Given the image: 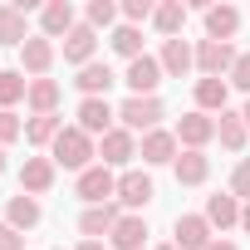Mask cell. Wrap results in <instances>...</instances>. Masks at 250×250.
I'll list each match as a JSON object with an SVG mask.
<instances>
[{
  "instance_id": "1",
  "label": "cell",
  "mask_w": 250,
  "mask_h": 250,
  "mask_svg": "<svg viewBox=\"0 0 250 250\" xmlns=\"http://www.w3.org/2000/svg\"><path fill=\"white\" fill-rule=\"evenodd\" d=\"M49 157H54V167H69V172H88L93 167V157H98V147H93V138L79 128H64L59 138H54V147H49Z\"/></svg>"
},
{
  "instance_id": "2",
  "label": "cell",
  "mask_w": 250,
  "mask_h": 250,
  "mask_svg": "<svg viewBox=\"0 0 250 250\" xmlns=\"http://www.w3.org/2000/svg\"><path fill=\"white\" fill-rule=\"evenodd\" d=\"M118 123H123V128H128V133H152L157 128V123H162V98H123L118 103Z\"/></svg>"
},
{
  "instance_id": "3",
  "label": "cell",
  "mask_w": 250,
  "mask_h": 250,
  "mask_svg": "<svg viewBox=\"0 0 250 250\" xmlns=\"http://www.w3.org/2000/svg\"><path fill=\"white\" fill-rule=\"evenodd\" d=\"M79 201L83 206H103V201H113L118 196V177H113V167H103V162H93L88 172H79Z\"/></svg>"
},
{
  "instance_id": "4",
  "label": "cell",
  "mask_w": 250,
  "mask_h": 250,
  "mask_svg": "<svg viewBox=\"0 0 250 250\" xmlns=\"http://www.w3.org/2000/svg\"><path fill=\"white\" fill-rule=\"evenodd\" d=\"M235 49L230 44H221V40H201L196 44V69H201V79H230V69H235Z\"/></svg>"
},
{
  "instance_id": "5",
  "label": "cell",
  "mask_w": 250,
  "mask_h": 250,
  "mask_svg": "<svg viewBox=\"0 0 250 250\" xmlns=\"http://www.w3.org/2000/svg\"><path fill=\"white\" fill-rule=\"evenodd\" d=\"M167 74H162V64L152 59V54H143V59H133L128 64V74H123V83H128V93L133 98H157V83H162Z\"/></svg>"
},
{
  "instance_id": "6",
  "label": "cell",
  "mask_w": 250,
  "mask_h": 250,
  "mask_svg": "<svg viewBox=\"0 0 250 250\" xmlns=\"http://www.w3.org/2000/svg\"><path fill=\"white\" fill-rule=\"evenodd\" d=\"M152 196H157L152 177H147V172H138V167H128V172L118 177V196H113V201H118V206H128V211H143Z\"/></svg>"
},
{
  "instance_id": "7",
  "label": "cell",
  "mask_w": 250,
  "mask_h": 250,
  "mask_svg": "<svg viewBox=\"0 0 250 250\" xmlns=\"http://www.w3.org/2000/svg\"><path fill=\"white\" fill-rule=\"evenodd\" d=\"M113 118H118V108H113L108 98H83V103H79V128H83L88 138H108V133L118 128Z\"/></svg>"
},
{
  "instance_id": "8",
  "label": "cell",
  "mask_w": 250,
  "mask_h": 250,
  "mask_svg": "<svg viewBox=\"0 0 250 250\" xmlns=\"http://www.w3.org/2000/svg\"><path fill=\"white\" fill-rule=\"evenodd\" d=\"M177 152H182V143H177V133H167V128H152V133L138 143V157H143L147 167H167V162H177Z\"/></svg>"
},
{
  "instance_id": "9",
  "label": "cell",
  "mask_w": 250,
  "mask_h": 250,
  "mask_svg": "<svg viewBox=\"0 0 250 250\" xmlns=\"http://www.w3.org/2000/svg\"><path fill=\"white\" fill-rule=\"evenodd\" d=\"M118 221H123V206L118 201H103V206H83L79 230H83V240H103V235H113Z\"/></svg>"
},
{
  "instance_id": "10",
  "label": "cell",
  "mask_w": 250,
  "mask_h": 250,
  "mask_svg": "<svg viewBox=\"0 0 250 250\" xmlns=\"http://www.w3.org/2000/svg\"><path fill=\"white\" fill-rule=\"evenodd\" d=\"M211 138H216V118H211V113H201V108L182 113V123H177V143H187L191 152H201Z\"/></svg>"
},
{
  "instance_id": "11",
  "label": "cell",
  "mask_w": 250,
  "mask_h": 250,
  "mask_svg": "<svg viewBox=\"0 0 250 250\" xmlns=\"http://www.w3.org/2000/svg\"><path fill=\"white\" fill-rule=\"evenodd\" d=\"M133 157H138V138L128 128H113L108 138H98V162L103 167H128Z\"/></svg>"
},
{
  "instance_id": "12",
  "label": "cell",
  "mask_w": 250,
  "mask_h": 250,
  "mask_svg": "<svg viewBox=\"0 0 250 250\" xmlns=\"http://www.w3.org/2000/svg\"><path fill=\"white\" fill-rule=\"evenodd\" d=\"M54 69V40H44V35H30L25 40V49H20V74H30V79H44Z\"/></svg>"
},
{
  "instance_id": "13",
  "label": "cell",
  "mask_w": 250,
  "mask_h": 250,
  "mask_svg": "<svg viewBox=\"0 0 250 250\" xmlns=\"http://www.w3.org/2000/svg\"><path fill=\"white\" fill-rule=\"evenodd\" d=\"M54 172H59L54 157H25V167H20V191L40 201V196L54 187Z\"/></svg>"
},
{
  "instance_id": "14",
  "label": "cell",
  "mask_w": 250,
  "mask_h": 250,
  "mask_svg": "<svg viewBox=\"0 0 250 250\" xmlns=\"http://www.w3.org/2000/svg\"><path fill=\"white\" fill-rule=\"evenodd\" d=\"M157 64H162V74H167V79H182V74H191V69H196V49H191L187 40H162Z\"/></svg>"
},
{
  "instance_id": "15",
  "label": "cell",
  "mask_w": 250,
  "mask_h": 250,
  "mask_svg": "<svg viewBox=\"0 0 250 250\" xmlns=\"http://www.w3.org/2000/svg\"><path fill=\"white\" fill-rule=\"evenodd\" d=\"M74 25H79V20H74V5H69V0H49V5L40 10V35H44V40H64Z\"/></svg>"
},
{
  "instance_id": "16",
  "label": "cell",
  "mask_w": 250,
  "mask_h": 250,
  "mask_svg": "<svg viewBox=\"0 0 250 250\" xmlns=\"http://www.w3.org/2000/svg\"><path fill=\"white\" fill-rule=\"evenodd\" d=\"M235 30H240V10L235 5H206V40H221V44H230L235 40Z\"/></svg>"
},
{
  "instance_id": "17",
  "label": "cell",
  "mask_w": 250,
  "mask_h": 250,
  "mask_svg": "<svg viewBox=\"0 0 250 250\" xmlns=\"http://www.w3.org/2000/svg\"><path fill=\"white\" fill-rule=\"evenodd\" d=\"M93 49H98V30H88V25L79 20V25L64 35V59L83 69V64H93Z\"/></svg>"
},
{
  "instance_id": "18",
  "label": "cell",
  "mask_w": 250,
  "mask_h": 250,
  "mask_svg": "<svg viewBox=\"0 0 250 250\" xmlns=\"http://www.w3.org/2000/svg\"><path fill=\"white\" fill-rule=\"evenodd\" d=\"M216 235H211V221L206 216H177V250H206Z\"/></svg>"
},
{
  "instance_id": "19",
  "label": "cell",
  "mask_w": 250,
  "mask_h": 250,
  "mask_svg": "<svg viewBox=\"0 0 250 250\" xmlns=\"http://www.w3.org/2000/svg\"><path fill=\"white\" fill-rule=\"evenodd\" d=\"M113 250H143L147 245V221L138 216V211H123V221L113 226Z\"/></svg>"
},
{
  "instance_id": "20",
  "label": "cell",
  "mask_w": 250,
  "mask_h": 250,
  "mask_svg": "<svg viewBox=\"0 0 250 250\" xmlns=\"http://www.w3.org/2000/svg\"><path fill=\"white\" fill-rule=\"evenodd\" d=\"M74 83H79V93H83V98H108V88L118 83V74H113L108 64H98V59H93V64H83V69H79V79H74Z\"/></svg>"
},
{
  "instance_id": "21",
  "label": "cell",
  "mask_w": 250,
  "mask_h": 250,
  "mask_svg": "<svg viewBox=\"0 0 250 250\" xmlns=\"http://www.w3.org/2000/svg\"><path fill=\"white\" fill-rule=\"evenodd\" d=\"M201 216L211 221V230H230V226H240V201L230 191H216V196H206V211Z\"/></svg>"
},
{
  "instance_id": "22",
  "label": "cell",
  "mask_w": 250,
  "mask_h": 250,
  "mask_svg": "<svg viewBox=\"0 0 250 250\" xmlns=\"http://www.w3.org/2000/svg\"><path fill=\"white\" fill-rule=\"evenodd\" d=\"M172 172H177V182H182V187H201V182L211 177V157H206V152H191V147H187V152H177Z\"/></svg>"
},
{
  "instance_id": "23",
  "label": "cell",
  "mask_w": 250,
  "mask_h": 250,
  "mask_svg": "<svg viewBox=\"0 0 250 250\" xmlns=\"http://www.w3.org/2000/svg\"><path fill=\"white\" fill-rule=\"evenodd\" d=\"M64 133V118L59 113H40V118H25V143L30 147H54V138Z\"/></svg>"
},
{
  "instance_id": "24",
  "label": "cell",
  "mask_w": 250,
  "mask_h": 250,
  "mask_svg": "<svg viewBox=\"0 0 250 250\" xmlns=\"http://www.w3.org/2000/svg\"><path fill=\"white\" fill-rule=\"evenodd\" d=\"M216 138H221V147H230V152H245V138H250V128H245V118L240 113H216Z\"/></svg>"
},
{
  "instance_id": "25",
  "label": "cell",
  "mask_w": 250,
  "mask_h": 250,
  "mask_svg": "<svg viewBox=\"0 0 250 250\" xmlns=\"http://www.w3.org/2000/svg\"><path fill=\"white\" fill-rule=\"evenodd\" d=\"M152 25H157L162 40H182V30H187V5H182V0H162L157 15H152Z\"/></svg>"
},
{
  "instance_id": "26",
  "label": "cell",
  "mask_w": 250,
  "mask_h": 250,
  "mask_svg": "<svg viewBox=\"0 0 250 250\" xmlns=\"http://www.w3.org/2000/svg\"><path fill=\"white\" fill-rule=\"evenodd\" d=\"M226 98H230V83L226 79H196V108L201 113H226Z\"/></svg>"
},
{
  "instance_id": "27",
  "label": "cell",
  "mask_w": 250,
  "mask_h": 250,
  "mask_svg": "<svg viewBox=\"0 0 250 250\" xmlns=\"http://www.w3.org/2000/svg\"><path fill=\"white\" fill-rule=\"evenodd\" d=\"M25 108H30V118H40V113H54V108H59V83H54V79H30Z\"/></svg>"
},
{
  "instance_id": "28",
  "label": "cell",
  "mask_w": 250,
  "mask_h": 250,
  "mask_svg": "<svg viewBox=\"0 0 250 250\" xmlns=\"http://www.w3.org/2000/svg\"><path fill=\"white\" fill-rule=\"evenodd\" d=\"M40 216H44V211H40V201H35V196H25V191H20V196H10V206H5V226H15V230H35V226H40Z\"/></svg>"
},
{
  "instance_id": "29",
  "label": "cell",
  "mask_w": 250,
  "mask_h": 250,
  "mask_svg": "<svg viewBox=\"0 0 250 250\" xmlns=\"http://www.w3.org/2000/svg\"><path fill=\"white\" fill-rule=\"evenodd\" d=\"M25 10L20 5H0V44H10V49H25Z\"/></svg>"
},
{
  "instance_id": "30",
  "label": "cell",
  "mask_w": 250,
  "mask_h": 250,
  "mask_svg": "<svg viewBox=\"0 0 250 250\" xmlns=\"http://www.w3.org/2000/svg\"><path fill=\"white\" fill-rule=\"evenodd\" d=\"M113 49L128 59V64L143 59V30H138V25H118V30H113Z\"/></svg>"
},
{
  "instance_id": "31",
  "label": "cell",
  "mask_w": 250,
  "mask_h": 250,
  "mask_svg": "<svg viewBox=\"0 0 250 250\" xmlns=\"http://www.w3.org/2000/svg\"><path fill=\"white\" fill-rule=\"evenodd\" d=\"M25 93H30V79H25L20 69H5V74H0V108H15Z\"/></svg>"
},
{
  "instance_id": "32",
  "label": "cell",
  "mask_w": 250,
  "mask_h": 250,
  "mask_svg": "<svg viewBox=\"0 0 250 250\" xmlns=\"http://www.w3.org/2000/svg\"><path fill=\"white\" fill-rule=\"evenodd\" d=\"M118 20V5H113V0H88V10H83V25L88 30H108Z\"/></svg>"
},
{
  "instance_id": "33",
  "label": "cell",
  "mask_w": 250,
  "mask_h": 250,
  "mask_svg": "<svg viewBox=\"0 0 250 250\" xmlns=\"http://www.w3.org/2000/svg\"><path fill=\"white\" fill-rule=\"evenodd\" d=\"M15 138H25V118L15 108H0V147H10Z\"/></svg>"
},
{
  "instance_id": "34",
  "label": "cell",
  "mask_w": 250,
  "mask_h": 250,
  "mask_svg": "<svg viewBox=\"0 0 250 250\" xmlns=\"http://www.w3.org/2000/svg\"><path fill=\"white\" fill-rule=\"evenodd\" d=\"M230 196H235V201H250V157L235 162V172H230Z\"/></svg>"
},
{
  "instance_id": "35",
  "label": "cell",
  "mask_w": 250,
  "mask_h": 250,
  "mask_svg": "<svg viewBox=\"0 0 250 250\" xmlns=\"http://www.w3.org/2000/svg\"><path fill=\"white\" fill-rule=\"evenodd\" d=\"M123 15H128V25H143V20L157 15V5H152V0H128V5H123Z\"/></svg>"
},
{
  "instance_id": "36",
  "label": "cell",
  "mask_w": 250,
  "mask_h": 250,
  "mask_svg": "<svg viewBox=\"0 0 250 250\" xmlns=\"http://www.w3.org/2000/svg\"><path fill=\"white\" fill-rule=\"evenodd\" d=\"M230 88H240V93H250V54H240L235 59V69H230V79H226Z\"/></svg>"
},
{
  "instance_id": "37",
  "label": "cell",
  "mask_w": 250,
  "mask_h": 250,
  "mask_svg": "<svg viewBox=\"0 0 250 250\" xmlns=\"http://www.w3.org/2000/svg\"><path fill=\"white\" fill-rule=\"evenodd\" d=\"M0 250H25V235L15 226H5V221H0Z\"/></svg>"
},
{
  "instance_id": "38",
  "label": "cell",
  "mask_w": 250,
  "mask_h": 250,
  "mask_svg": "<svg viewBox=\"0 0 250 250\" xmlns=\"http://www.w3.org/2000/svg\"><path fill=\"white\" fill-rule=\"evenodd\" d=\"M206 250H240V245H235V240H211Z\"/></svg>"
},
{
  "instance_id": "39",
  "label": "cell",
  "mask_w": 250,
  "mask_h": 250,
  "mask_svg": "<svg viewBox=\"0 0 250 250\" xmlns=\"http://www.w3.org/2000/svg\"><path fill=\"white\" fill-rule=\"evenodd\" d=\"M79 250H108V245H103V240H83Z\"/></svg>"
},
{
  "instance_id": "40",
  "label": "cell",
  "mask_w": 250,
  "mask_h": 250,
  "mask_svg": "<svg viewBox=\"0 0 250 250\" xmlns=\"http://www.w3.org/2000/svg\"><path fill=\"white\" fill-rule=\"evenodd\" d=\"M240 226H245V230H250V201H245V206H240Z\"/></svg>"
},
{
  "instance_id": "41",
  "label": "cell",
  "mask_w": 250,
  "mask_h": 250,
  "mask_svg": "<svg viewBox=\"0 0 250 250\" xmlns=\"http://www.w3.org/2000/svg\"><path fill=\"white\" fill-rule=\"evenodd\" d=\"M240 118H245V128H250V98H245V108H240Z\"/></svg>"
},
{
  "instance_id": "42",
  "label": "cell",
  "mask_w": 250,
  "mask_h": 250,
  "mask_svg": "<svg viewBox=\"0 0 250 250\" xmlns=\"http://www.w3.org/2000/svg\"><path fill=\"white\" fill-rule=\"evenodd\" d=\"M0 177H5V147H0Z\"/></svg>"
},
{
  "instance_id": "43",
  "label": "cell",
  "mask_w": 250,
  "mask_h": 250,
  "mask_svg": "<svg viewBox=\"0 0 250 250\" xmlns=\"http://www.w3.org/2000/svg\"><path fill=\"white\" fill-rule=\"evenodd\" d=\"M157 250H177V245H157Z\"/></svg>"
},
{
  "instance_id": "44",
  "label": "cell",
  "mask_w": 250,
  "mask_h": 250,
  "mask_svg": "<svg viewBox=\"0 0 250 250\" xmlns=\"http://www.w3.org/2000/svg\"><path fill=\"white\" fill-rule=\"evenodd\" d=\"M59 250H64V245H59Z\"/></svg>"
}]
</instances>
